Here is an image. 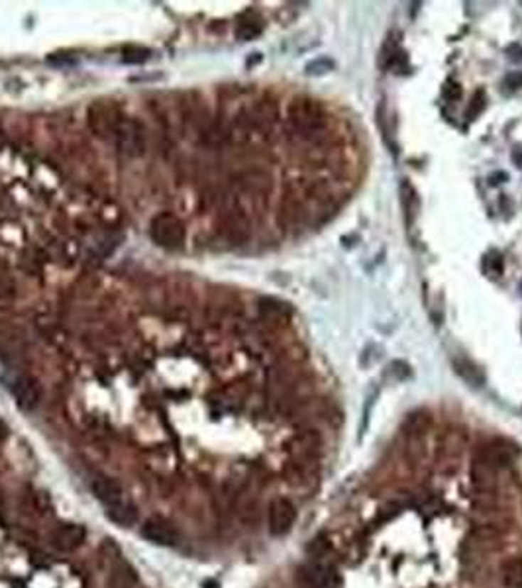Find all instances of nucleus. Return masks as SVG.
<instances>
[{
  "instance_id": "nucleus-1",
  "label": "nucleus",
  "mask_w": 522,
  "mask_h": 588,
  "mask_svg": "<svg viewBox=\"0 0 522 588\" xmlns=\"http://www.w3.org/2000/svg\"><path fill=\"white\" fill-rule=\"evenodd\" d=\"M287 122L294 134H299L312 146L332 143V124L320 100L309 97L293 98L287 108Z\"/></svg>"
},
{
  "instance_id": "nucleus-2",
  "label": "nucleus",
  "mask_w": 522,
  "mask_h": 588,
  "mask_svg": "<svg viewBox=\"0 0 522 588\" xmlns=\"http://www.w3.org/2000/svg\"><path fill=\"white\" fill-rule=\"evenodd\" d=\"M149 236L164 249H179L185 244V226L175 214H157L149 226Z\"/></svg>"
},
{
  "instance_id": "nucleus-3",
  "label": "nucleus",
  "mask_w": 522,
  "mask_h": 588,
  "mask_svg": "<svg viewBox=\"0 0 522 588\" xmlns=\"http://www.w3.org/2000/svg\"><path fill=\"white\" fill-rule=\"evenodd\" d=\"M122 118L124 116L120 114L118 107L110 100H97L89 108V126L97 138H108V136L114 138Z\"/></svg>"
},
{
  "instance_id": "nucleus-4",
  "label": "nucleus",
  "mask_w": 522,
  "mask_h": 588,
  "mask_svg": "<svg viewBox=\"0 0 522 588\" xmlns=\"http://www.w3.org/2000/svg\"><path fill=\"white\" fill-rule=\"evenodd\" d=\"M116 149L124 157H139L146 149V134L144 126L132 118H122V122L118 126L114 134Z\"/></svg>"
},
{
  "instance_id": "nucleus-5",
  "label": "nucleus",
  "mask_w": 522,
  "mask_h": 588,
  "mask_svg": "<svg viewBox=\"0 0 522 588\" xmlns=\"http://www.w3.org/2000/svg\"><path fill=\"white\" fill-rule=\"evenodd\" d=\"M142 538L157 548H175L181 541L179 530L164 518H149L139 528Z\"/></svg>"
},
{
  "instance_id": "nucleus-6",
  "label": "nucleus",
  "mask_w": 522,
  "mask_h": 588,
  "mask_svg": "<svg viewBox=\"0 0 522 588\" xmlns=\"http://www.w3.org/2000/svg\"><path fill=\"white\" fill-rule=\"evenodd\" d=\"M297 522V508L289 499H275L270 504L267 512V528L271 535L281 538L291 531V528Z\"/></svg>"
},
{
  "instance_id": "nucleus-7",
  "label": "nucleus",
  "mask_w": 522,
  "mask_h": 588,
  "mask_svg": "<svg viewBox=\"0 0 522 588\" xmlns=\"http://www.w3.org/2000/svg\"><path fill=\"white\" fill-rule=\"evenodd\" d=\"M9 388L20 408L26 410V412H32V410L38 408V404L41 401V388L33 376L16 375L10 381Z\"/></svg>"
},
{
  "instance_id": "nucleus-8",
  "label": "nucleus",
  "mask_w": 522,
  "mask_h": 588,
  "mask_svg": "<svg viewBox=\"0 0 522 588\" xmlns=\"http://www.w3.org/2000/svg\"><path fill=\"white\" fill-rule=\"evenodd\" d=\"M222 234L232 244H244L252 234V224L244 210H230L222 222Z\"/></svg>"
},
{
  "instance_id": "nucleus-9",
  "label": "nucleus",
  "mask_w": 522,
  "mask_h": 588,
  "mask_svg": "<svg viewBox=\"0 0 522 588\" xmlns=\"http://www.w3.org/2000/svg\"><path fill=\"white\" fill-rule=\"evenodd\" d=\"M87 538V530L79 523H63L51 531V545L59 551H73Z\"/></svg>"
},
{
  "instance_id": "nucleus-10",
  "label": "nucleus",
  "mask_w": 522,
  "mask_h": 588,
  "mask_svg": "<svg viewBox=\"0 0 522 588\" xmlns=\"http://www.w3.org/2000/svg\"><path fill=\"white\" fill-rule=\"evenodd\" d=\"M516 455H518L516 445L505 440H495L481 450V463L487 467H503L508 465Z\"/></svg>"
},
{
  "instance_id": "nucleus-11",
  "label": "nucleus",
  "mask_w": 522,
  "mask_h": 588,
  "mask_svg": "<svg viewBox=\"0 0 522 588\" xmlns=\"http://www.w3.org/2000/svg\"><path fill=\"white\" fill-rule=\"evenodd\" d=\"M90 490H92V494L105 506H110V504H116V502L124 500V490L120 486V482L110 479V477H97V479H92Z\"/></svg>"
},
{
  "instance_id": "nucleus-12",
  "label": "nucleus",
  "mask_w": 522,
  "mask_h": 588,
  "mask_svg": "<svg viewBox=\"0 0 522 588\" xmlns=\"http://www.w3.org/2000/svg\"><path fill=\"white\" fill-rule=\"evenodd\" d=\"M240 185L252 195H267L271 187H273V180H271L270 173L253 167V169H247V171L240 175Z\"/></svg>"
},
{
  "instance_id": "nucleus-13",
  "label": "nucleus",
  "mask_w": 522,
  "mask_h": 588,
  "mask_svg": "<svg viewBox=\"0 0 522 588\" xmlns=\"http://www.w3.org/2000/svg\"><path fill=\"white\" fill-rule=\"evenodd\" d=\"M260 314L263 322H267L271 326H281L291 316V306L277 298H261Z\"/></svg>"
},
{
  "instance_id": "nucleus-14",
  "label": "nucleus",
  "mask_w": 522,
  "mask_h": 588,
  "mask_svg": "<svg viewBox=\"0 0 522 588\" xmlns=\"http://www.w3.org/2000/svg\"><path fill=\"white\" fill-rule=\"evenodd\" d=\"M107 518L120 528H130V526L138 522V510L132 502L124 499L120 502H116V504L107 506Z\"/></svg>"
},
{
  "instance_id": "nucleus-15",
  "label": "nucleus",
  "mask_w": 522,
  "mask_h": 588,
  "mask_svg": "<svg viewBox=\"0 0 522 588\" xmlns=\"http://www.w3.org/2000/svg\"><path fill=\"white\" fill-rule=\"evenodd\" d=\"M399 195H400V205H403V210H405V216H407L408 224H412L416 218V214L420 210V200H418V195H416L415 187L410 185V180L403 179L399 185Z\"/></svg>"
},
{
  "instance_id": "nucleus-16",
  "label": "nucleus",
  "mask_w": 522,
  "mask_h": 588,
  "mask_svg": "<svg viewBox=\"0 0 522 588\" xmlns=\"http://www.w3.org/2000/svg\"><path fill=\"white\" fill-rule=\"evenodd\" d=\"M454 369H456L457 375L462 376L465 383L472 384V386H483L485 384V373L475 365L474 361L467 359V357L454 359Z\"/></svg>"
},
{
  "instance_id": "nucleus-17",
  "label": "nucleus",
  "mask_w": 522,
  "mask_h": 588,
  "mask_svg": "<svg viewBox=\"0 0 522 588\" xmlns=\"http://www.w3.org/2000/svg\"><path fill=\"white\" fill-rule=\"evenodd\" d=\"M261 32H263V22L260 20V16H255L252 12H247V14L240 18V22L236 26V36L240 41L255 40Z\"/></svg>"
},
{
  "instance_id": "nucleus-18",
  "label": "nucleus",
  "mask_w": 522,
  "mask_h": 588,
  "mask_svg": "<svg viewBox=\"0 0 522 588\" xmlns=\"http://www.w3.org/2000/svg\"><path fill=\"white\" fill-rule=\"evenodd\" d=\"M501 580L508 588H522V557L506 559L501 565Z\"/></svg>"
},
{
  "instance_id": "nucleus-19",
  "label": "nucleus",
  "mask_w": 522,
  "mask_h": 588,
  "mask_svg": "<svg viewBox=\"0 0 522 588\" xmlns=\"http://www.w3.org/2000/svg\"><path fill=\"white\" fill-rule=\"evenodd\" d=\"M487 108V94H485V90L479 89L477 92H475L474 97H472V100H469V104H467V110H465V118L469 120V122H474V120H477L479 116H481V112Z\"/></svg>"
},
{
  "instance_id": "nucleus-20",
  "label": "nucleus",
  "mask_w": 522,
  "mask_h": 588,
  "mask_svg": "<svg viewBox=\"0 0 522 588\" xmlns=\"http://www.w3.org/2000/svg\"><path fill=\"white\" fill-rule=\"evenodd\" d=\"M503 269H505V261H503V257H501L499 251H491V254L485 255V259H483V273L487 277L499 278L503 275Z\"/></svg>"
},
{
  "instance_id": "nucleus-21",
  "label": "nucleus",
  "mask_w": 522,
  "mask_h": 588,
  "mask_svg": "<svg viewBox=\"0 0 522 588\" xmlns=\"http://www.w3.org/2000/svg\"><path fill=\"white\" fill-rule=\"evenodd\" d=\"M149 55H151V51L146 48H128L122 53V63H126V65H142L149 59Z\"/></svg>"
},
{
  "instance_id": "nucleus-22",
  "label": "nucleus",
  "mask_w": 522,
  "mask_h": 588,
  "mask_svg": "<svg viewBox=\"0 0 522 588\" xmlns=\"http://www.w3.org/2000/svg\"><path fill=\"white\" fill-rule=\"evenodd\" d=\"M336 63L330 58H319L312 59L310 63H307V75H312V77H319V75H326L330 71H334Z\"/></svg>"
},
{
  "instance_id": "nucleus-23",
  "label": "nucleus",
  "mask_w": 522,
  "mask_h": 588,
  "mask_svg": "<svg viewBox=\"0 0 522 588\" xmlns=\"http://www.w3.org/2000/svg\"><path fill=\"white\" fill-rule=\"evenodd\" d=\"M399 49H400L399 41H397V38H395V33H389V36H387V40H385V43H383V49H381V59H379V61H381V65L387 67V63L391 61V58L397 53V51H399Z\"/></svg>"
},
{
  "instance_id": "nucleus-24",
  "label": "nucleus",
  "mask_w": 522,
  "mask_h": 588,
  "mask_svg": "<svg viewBox=\"0 0 522 588\" xmlns=\"http://www.w3.org/2000/svg\"><path fill=\"white\" fill-rule=\"evenodd\" d=\"M387 69H393L395 73H407L408 71V55L407 51L399 49L395 55L391 58V61L387 63Z\"/></svg>"
},
{
  "instance_id": "nucleus-25",
  "label": "nucleus",
  "mask_w": 522,
  "mask_h": 588,
  "mask_svg": "<svg viewBox=\"0 0 522 588\" xmlns=\"http://www.w3.org/2000/svg\"><path fill=\"white\" fill-rule=\"evenodd\" d=\"M442 97L446 98L448 102H456V100H459V98H462V87H459V82L454 81V79H448V81L444 82V87H442Z\"/></svg>"
},
{
  "instance_id": "nucleus-26",
  "label": "nucleus",
  "mask_w": 522,
  "mask_h": 588,
  "mask_svg": "<svg viewBox=\"0 0 522 588\" xmlns=\"http://www.w3.org/2000/svg\"><path fill=\"white\" fill-rule=\"evenodd\" d=\"M505 87H508V90H518L522 89V71H513L505 77L503 81Z\"/></svg>"
},
{
  "instance_id": "nucleus-27",
  "label": "nucleus",
  "mask_w": 522,
  "mask_h": 588,
  "mask_svg": "<svg viewBox=\"0 0 522 588\" xmlns=\"http://www.w3.org/2000/svg\"><path fill=\"white\" fill-rule=\"evenodd\" d=\"M389 371L395 373L397 379H407V376L410 375V369H408V365L405 361H393L391 365H389Z\"/></svg>"
},
{
  "instance_id": "nucleus-28",
  "label": "nucleus",
  "mask_w": 522,
  "mask_h": 588,
  "mask_svg": "<svg viewBox=\"0 0 522 588\" xmlns=\"http://www.w3.org/2000/svg\"><path fill=\"white\" fill-rule=\"evenodd\" d=\"M505 53L508 55V59H511L513 63H521V61H522V45H521V43H511V45L505 49Z\"/></svg>"
},
{
  "instance_id": "nucleus-29",
  "label": "nucleus",
  "mask_w": 522,
  "mask_h": 588,
  "mask_svg": "<svg viewBox=\"0 0 522 588\" xmlns=\"http://www.w3.org/2000/svg\"><path fill=\"white\" fill-rule=\"evenodd\" d=\"M505 180H508V175H506L505 171H497L489 177V185L491 187H497V185L505 183Z\"/></svg>"
},
{
  "instance_id": "nucleus-30",
  "label": "nucleus",
  "mask_w": 522,
  "mask_h": 588,
  "mask_svg": "<svg viewBox=\"0 0 522 588\" xmlns=\"http://www.w3.org/2000/svg\"><path fill=\"white\" fill-rule=\"evenodd\" d=\"M511 159L516 167H522V147H514L513 153H511Z\"/></svg>"
},
{
  "instance_id": "nucleus-31",
  "label": "nucleus",
  "mask_w": 522,
  "mask_h": 588,
  "mask_svg": "<svg viewBox=\"0 0 522 588\" xmlns=\"http://www.w3.org/2000/svg\"><path fill=\"white\" fill-rule=\"evenodd\" d=\"M6 435H9V425H6L4 422H2V420H0V441L4 440Z\"/></svg>"
}]
</instances>
